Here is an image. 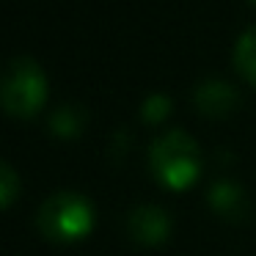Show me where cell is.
I'll use <instances>...</instances> for the list:
<instances>
[{"instance_id": "1", "label": "cell", "mask_w": 256, "mask_h": 256, "mask_svg": "<svg viewBox=\"0 0 256 256\" xmlns=\"http://www.w3.org/2000/svg\"><path fill=\"white\" fill-rule=\"evenodd\" d=\"M149 162H152V171L157 174V179L162 184L182 190L198 176L201 152H198V144L193 140V135L174 127V130H166L160 138L152 140Z\"/></svg>"}, {"instance_id": "2", "label": "cell", "mask_w": 256, "mask_h": 256, "mask_svg": "<svg viewBox=\"0 0 256 256\" xmlns=\"http://www.w3.org/2000/svg\"><path fill=\"white\" fill-rule=\"evenodd\" d=\"M36 223H39L44 237L58 240V242H72V240L91 232V226H94V204L83 193L58 190V193L47 196L42 201L39 212H36Z\"/></svg>"}, {"instance_id": "3", "label": "cell", "mask_w": 256, "mask_h": 256, "mask_svg": "<svg viewBox=\"0 0 256 256\" xmlns=\"http://www.w3.org/2000/svg\"><path fill=\"white\" fill-rule=\"evenodd\" d=\"M3 108L12 116H34L47 96V74L30 56H14L3 72Z\"/></svg>"}, {"instance_id": "4", "label": "cell", "mask_w": 256, "mask_h": 256, "mask_svg": "<svg viewBox=\"0 0 256 256\" xmlns=\"http://www.w3.org/2000/svg\"><path fill=\"white\" fill-rule=\"evenodd\" d=\"M127 226L138 242H160L171 228V218L160 204H138L130 212Z\"/></svg>"}, {"instance_id": "5", "label": "cell", "mask_w": 256, "mask_h": 256, "mask_svg": "<svg viewBox=\"0 0 256 256\" xmlns=\"http://www.w3.org/2000/svg\"><path fill=\"white\" fill-rule=\"evenodd\" d=\"M193 102L201 113L206 116H226L234 105H237V91L232 83L218 78H204L193 88Z\"/></svg>"}, {"instance_id": "6", "label": "cell", "mask_w": 256, "mask_h": 256, "mask_svg": "<svg viewBox=\"0 0 256 256\" xmlns=\"http://www.w3.org/2000/svg\"><path fill=\"white\" fill-rule=\"evenodd\" d=\"M210 204L220 215L237 218L245 212L248 198H245V190L240 188V182H234V179H215L210 188Z\"/></svg>"}, {"instance_id": "7", "label": "cell", "mask_w": 256, "mask_h": 256, "mask_svg": "<svg viewBox=\"0 0 256 256\" xmlns=\"http://www.w3.org/2000/svg\"><path fill=\"white\" fill-rule=\"evenodd\" d=\"M234 66L245 80L256 83V25L242 30L234 42Z\"/></svg>"}, {"instance_id": "8", "label": "cell", "mask_w": 256, "mask_h": 256, "mask_svg": "<svg viewBox=\"0 0 256 256\" xmlns=\"http://www.w3.org/2000/svg\"><path fill=\"white\" fill-rule=\"evenodd\" d=\"M83 122H86V113L74 105H61L50 116V127L58 135H64V138H74L80 132V127H83Z\"/></svg>"}, {"instance_id": "9", "label": "cell", "mask_w": 256, "mask_h": 256, "mask_svg": "<svg viewBox=\"0 0 256 256\" xmlns=\"http://www.w3.org/2000/svg\"><path fill=\"white\" fill-rule=\"evenodd\" d=\"M168 110H171V100H168V94H162V91L149 94L144 100V108H140L146 122H160V118L168 116Z\"/></svg>"}, {"instance_id": "10", "label": "cell", "mask_w": 256, "mask_h": 256, "mask_svg": "<svg viewBox=\"0 0 256 256\" xmlns=\"http://www.w3.org/2000/svg\"><path fill=\"white\" fill-rule=\"evenodd\" d=\"M17 171L12 168V162L3 160L0 162V201H3V206H12L14 201V193H17Z\"/></svg>"}, {"instance_id": "11", "label": "cell", "mask_w": 256, "mask_h": 256, "mask_svg": "<svg viewBox=\"0 0 256 256\" xmlns=\"http://www.w3.org/2000/svg\"><path fill=\"white\" fill-rule=\"evenodd\" d=\"M254 3H256V0H254Z\"/></svg>"}]
</instances>
